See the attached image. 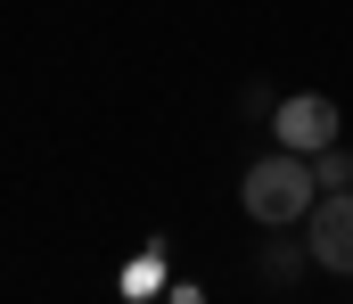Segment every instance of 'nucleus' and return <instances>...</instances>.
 I'll list each match as a JSON object with an SVG mask.
<instances>
[{"label": "nucleus", "instance_id": "4", "mask_svg": "<svg viewBox=\"0 0 353 304\" xmlns=\"http://www.w3.org/2000/svg\"><path fill=\"white\" fill-rule=\"evenodd\" d=\"M304 263H312V247H296V239H271V247H263V280H271V288H296Z\"/></svg>", "mask_w": 353, "mask_h": 304}, {"label": "nucleus", "instance_id": "5", "mask_svg": "<svg viewBox=\"0 0 353 304\" xmlns=\"http://www.w3.org/2000/svg\"><path fill=\"white\" fill-rule=\"evenodd\" d=\"M312 181H321V198L329 190H353V148H321L312 156Z\"/></svg>", "mask_w": 353, "mask_h": 304}, {"label": "nucleus", "instance_id": "1", "mask_svg": "<svg viewBox=\"0 0 353 304\" xmlns=\"http://www.w3.org/2000/svg\"><path fill=\"white\" fill-rule=\"evenodd\" d=\"M239 205L263 222V230H296L312 205H321V181H312V156H255L247 181H239Z\"/></svg>", "mask_w": 353, "mask_h": 304}, {"label": "nucleus", "instance_id": "6", "mask_svg": "<svg viewBox=\"0 0 353 304\" xmlns=\"http://www.w3.org/2000/svg\"><path fill=\"white\" fill-rule=\"evenodd\" d=\"M157 280H165V272H157V255H140V263H132V272H123V288H132V296H148V288H157Z\"/></svg>", "mask_w": 353, "mask_h": 304}, {"label": "nucleus", "instance_id": "3", "mask_svg": "<svg viewBox=\"0 0 353 304\" xmlns=\"http://www.w3.org/2000/svg\"><path fill=\"white\" fill-rule=\"evenodd\" d=\"M304 247H312L321 272H353V190H329L304 214Z\"/></svg>", "mask_w": 353, "mask_h": 304}, {"label": "nucleus", "instance_id": "2", "mask_svg": "<svg viewBox=\"0 0 353 304\" xmlns=\"http://www.w3.org/2000/svg\"><path fill=\"white\" fill-rule=\"evenodd\" d=\"M271 132H279V148H288V156H321V148H337V99L296 91V99L271 107Z\"/></svg>", "mask_w": 353, "mask_h": 304}]
</instances>
